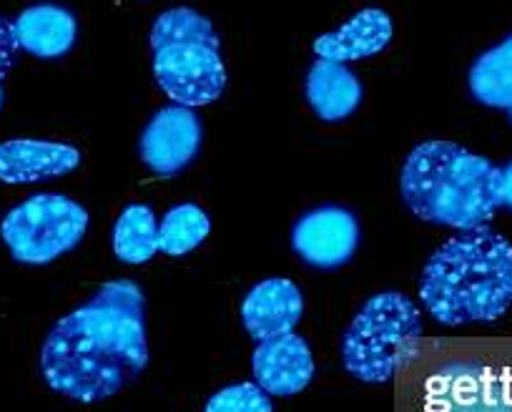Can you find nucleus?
<instances>
[{"instance_id": "nucleus-16", "label": "nucleus", "mask_w": 512, "mask_h": 412, "mask_svg": "<svg viewBox=\"0 0 512 412\" xmlns=\"http://www.w3.org/2000/svg\"><path fill=\"white\" fill-rule=\"evenodd\" d=\"M159 252V224L146 204H131L113 227V254L126 264H144Z\"/></svg>"}, {"instance_id": "nucleus-1", "label": "nucleus", "mask_w": 512, "mask_h": 412, "mask_svg": "<svg viewBox=\"0 0 512 412\" xmlns=\"http://www.w3.org/2000/svg\"><path fill=\"white\" fill-rule=\"evenodd\" d=\"M146 365V297L134 279L103 284L56 322L41 350L48 385L78 402H101L126 390Z\"/></svg>"}, {"instance_id": "nucleus-3", "label": "nucleus", "mask_w": 512, "mask_h": 412, "mask_svg": "<svg viewBox=\"0 0 512 412\" xmlns=\"http://www.w3.org/2000/svg\"><path fill=\"white\" fill-rule=\"evenodd\" d=\"M407 209L422 222L457 232L480 229L502 206L500 169L452 141H425L400 176Z\"/></svg>"}, {"instance_id": "nucleus-22", "label": "nucleus", "mask_w": 512, "mask_h": 412, "mask_svg": "<svg viewBox=\"0 0 512 412\" xmlns=\"http://www.w3.org/2000/svg\"><path fill=\"white\" fill-rule=\"evenodd\" d=\"M510 119H512V109H510Z\"/></svg>"}, {"instance_id": "nucleus-5", "label": "nucleus", "mask_w": 512, "mask_h": 412, "mask_svg": "<svg viewBox=\"0 0 512 412\" xmlns=\"http://www.w3.org/2000/svg\"><path fill=\"white\" fill-rule=\"evenodd\" d=\"M422 335L417 304L402 292H379L364 302L342 337L344 370L367 385H384L395 375L402 352Z\"/></svg>"}, {"instance_id": "nucleus-10", "label": "nucleus", "mask_w": 512, "mask_h": 412, "mask_svg": "<svg viewBox=\"0 0 512 412\" xmlns=\"http://www.w3.org/2000/svg\"><path fill=\"white\" fill-rule=\"evenodd\" d=\"M304 312V297L292 279H264L241 302V322L256 342L294 332Z\"/></svg>"}, {"instance_id": "nucleus-8", "label": "nucleus", "mask_w": 512, "mask_h": 412, "mask_svg": "<svg viewBox=\"0 0 512 412\" xmlns=\"http://www.w3.org/2000/svg\"><path fill=\"white\" fill-rule=\"evenodd\" d=\"M201 146V121L186 106L161 109L141 136V159L154 174L174 176Z\"/></svg>"}, {"instance_id": "nucleus-17", "label": "nucleus", "mask_w": 512, "mask_h": 412, "mask_svg": "<svg viewBox=\"0 0 512 412\" xmlns=\"http://www.w3.org/2000/svg\"><path fill=\"white\" fill-rule=\"evenodd\" d=\"M211 232L206 212L196 204H179L166 212L159 224V252L169 257H184L194 252Z\"/></svg>"}, {"instance_id": "nucleus-14", "label": "nucleus", "mask_w": 512, "mask_h": 412, "mask_svg": "<svg viewBox=\"0 0 512 412\" xmlns=\"http://www.w3.org/2000/svg\"><path fill=\"white\" fill-rule=\"evenodd\" d=\"M307 101L324 121H342L357 111L362 83L347 66L317 58L307 73Z\"/></svg>"}, {"instance_id": "nucleus-18", "label": "nucleus", "mask_w": 512, "mask_h": 412, "mask_svg": "<svg viewBox=\"0 0 512 412\" xmlns=\"http://www.w3.org/2000/svg\"><path fill=\"white\" fill-rule=\"evenodd\" d=\"M204 412H274L272 395L256 382H236L209 397Z\"/></svg>"}, {"instance_id": "nucleus-12", "label": "nucleus", "mask_w": 512, "mask_h": 412, "mask_svg": "<svg viewBox=\"0 0 512 412\" xmlns=\"http://www.w3.org/2000/svg\"><path fill=\"white\" fill-rule=\"evenodd\" d=\"M392 41V18L382 8H367L349 18L337 31L324 33L314 41V53L322 61L349 63L377 56Z\"/></svg>"}, {"instance_id": "nucleus-4", "label": "nucleus", "mask_w": 512, "mask_h": 412, "mask_svg": "<svg viewBox=\"0 0 512 412\" xmlns=\"http://www.w3.org/2000/svg\"><path fill=\"white\" fill-rule=\"evenodd\" d=\"M151 48L156 81L176 106L199 109L224 93L226 68L219 36L201 13L191 8L161 13L151 28Z\"/></svg>"}, {"instance_id": "nucleus-7", "label": "nucleus", "mask_w": 512, "mask_h": 412, "mask_svg": "<svg viewBox=\"0 0 512 412\" xmlns=\"http://www.w3.org/2000/svg\"><path fill=\"white\" fill-rule=\"evenodd\" d=\"M292 247L309 267H342L359 247L357 217L342 206H319L294 224Z\"/></svg>"}, {"instance_id": "nucleus-13", "label": "nucleus", "mask_w": 512, "mask_h": 412, "mask_svg": "<svg viewBox=\"0 0 512 412\" xmlns=\"http://www.w3.org/2000/svg\"><path fill=\"white\" fill-rule=\"evenodd\" d=\"M21 51L36 58L66 56L78 36V23L71 11L53 3L31 6L13 21Z\"/></svg>"}, {"instance_id": "nucleus-20", "label": "nucleus", "mask_w": 512, "mask_h": 412, "mask_svg": "<svg viewBox=\"0 0 512 412\" xmlns=\"http://www.w3.org/2000/svg\"><path fill=\"white\" fill-rule=\"evenodd\" d=\"M500 196H502V206L512 209V164H507L505 169H500Z\"/></svg>"}, {"instance_id": "nucleus-9", "label": "nucleus", "mask_w": 512, "mask_h": 412, "mask_svg": "<svg viewBox=\"0 0 512 412\" xmlns=\"http://www.w3.org/2000/svg\"><path fill=\"white\" fill-rule=\"evenodd\" d=\"M314 370L312 350L294 332L259 342L251 357L256 385L277 397L299 395L312 382Z\"/></svg>"}, {"instance_id": "nucleus-21", "label": "nucleus", "mask_w": 512, "mask_h": 412, "mask_svg": "<svg viewBox=\"0 0 512 412\" xmlns=\"http://www.w3.org/2000/svg\"><path fill=\"white\" fill-rule=\"evenodd\" d=\"M0 109H3V76H0Z\"/></svg>"}, {"instance_id": "nucleus-6", "label": "nucleus", "mask_w": 512, "mask_h": 412, "mask_svg": "<svg viewBox=\"0 0 512 412\" xmlns=\"http://www.w3.org/2000/svg\"><path fill=\"white\" fill-rule=\"evenodd\" d=\"M88 229V212L63 194L28 196L0 222V239L16 262L43 267L73 252Z\"/></svg>"}, {"instance_id": "nucleus-15", "label": "nucleus", "mask_w": 512, "mask_h": 412, "mask_svg": "<svg viewBox=\"0 0 512 412\" xmlns=\"http://www.w3.org/2000/svg\"><path fill=\"white\" fill-rule=\"evenodd\" d=\"M470 91L490 109H512V33L470 68Z\"/></svg>"}, {"instance_id": "nucleus-19", "label": "nucleus", "mask_w": 512, "mask_h": 412, "mask_svg": "<svg viewBox=\"0 0 512 412\" xmlns=\"http://www.w3.org/2000/svg\"><path fill=\"white\" fill-rule=\"evenodd\" d=\"M18 56L21 46H18L16 26L6 16H0V76L6 78V73L18 63Z\"/></svg>"}, {"instance_id": "nucleus-2", "label": "nucleus", "mask_w": 512, "mask_h": 412, "mask_svg": "<svg viewBox=\"0 0 512 412\" xmlns=\"http://www.w3.org/2000/svg\"><path fill=\"white\" fill-rule=\"evenodd\" d=\"M420 299L445 327L500 320L512 307V244L487 227L447 239L422 269Z\"/></svg>"}, {"instance_id": "nucleus-11", "label": "nucleus", "mask_w": 512, "mask_h": 412, "mask_svg": "<svg viewBox=\"0 0 512 412\" xmlns=\"http://www.w3.org/2000/svg\"><path fill=\"white\" fill-rule=\"evenodd\" d=\"M81 166V151L61 141L13 139L0 144V181L3 184H36L66 176Z\"/></svg>"}]
</instances>
